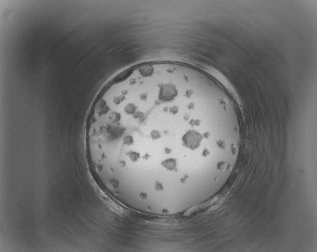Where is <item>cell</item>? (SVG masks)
Listing matches in <instances>:
<instances>
[{
	"mask_svg": "<svg viewBox=\"0 0 317 252\" xmlns=\"http://www.w3.org/2000/svg\"><path fill=\"white\" fill-rule=\"evenodd\" d=\"M207 128L205 116L172 76L155 65L126 70L100 91L85 126L94 162L111 184L185 182L189 154Z\"/></svg>",
	"mask_w": 317,
	"mask_h": 252,
	"instance_id": "6da1fadb",
	"label": "cell"
}]
</instances>
